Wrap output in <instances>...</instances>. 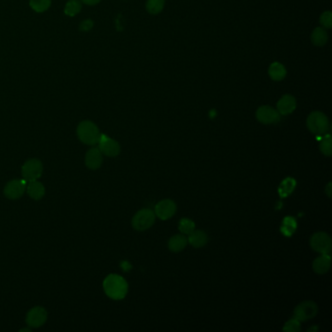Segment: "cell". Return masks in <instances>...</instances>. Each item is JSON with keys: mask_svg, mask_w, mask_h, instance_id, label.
Instances as JSON below:
<instances>
[{"mask_svg": "<svg viewBox=\"0 0 332 332\" xmlns=\"http://www.w3.org/2000/svg\"><path fill=\"white\" fill-rule=\"evenodd\" d=\"M284 331L289 332H298L300 331L301 326H300V321L298 319H289L287 322H285L283 328Z\"/></svg>", "mask_w": 332, "mask_h": 332, "instance_id": "83f0119b", "label": "cell"}, {"mask_svg": "<svg viewBox=\"0 0 332 332\" xmlns=\"http://www.w3.org/2000/svg\"><path fill=\"white\" fill-rule=\"evenodd\" d=\"M187 244H188V239L185 237V235L179 234V235L173 236L169 240L168 246H169L170 251H172L174 253H179L182 250H184Z\"/></svg>", "mask_w": 332, "mask_h": 332, "instance_id": "2e32d148", "label": "cell"}, {"mask_svg": "<svg viewBox=\"0 0 332 332\" xmlns=\"http://www.w3.org/2000/svg\"><path fill=\"white\" fill-rule=\"evenodd\" d=\"M82 8V4L79 0H69L64 7V13L67 16L73 17L80 12Z\"/></svg>", "mask_w": 332, "mask_h": 332, "instance_id": "7402d4cb", "label": "cell"}, {"mask_svg": "<svg viewBox=\"0 0 332 332\" xmlns=\"http://www.w3.org/2000/svg\"><path fill=\"white\" fill-rule=\"evenodd\" d=\"M99 149L102 154L108 157H116L121 151L119 143L105 135H101V139L99 141Z\"/></svg>", "mask_w": 332, "mask_h": 332, "instance_id": "8fae6325", "label": "cell"}, {"mask_svg": "<svg viewBox=\"0 0 332 332\" xmlns=\"http://www.w3.org/2000/svg\"><path fill=\"white\" fill-rule=\"evenodd\" d=\"M188 236V243L196 248L203 247L208 243V235L203 230H194Z\"/></svg>", "mask_w": 332, "mask_h": 332, "instance_id": "ac0fdd59", "label": "cell"}, {"mask_svg": "<svg viewBox=\"0 0 332 332\" xmlns=\"http://www.w3.org/2000/svg\"><path fill=\"white\" fill-rule=\"evenodd\" d=\"M325 191H326V194L328 195V197L330 198L331 197V183L329 182L328 183V185L326 186V188H325Z\"/></svg>", "mask_w": 332, "mask_h": 332, "instance_id": "1f68e13d", "label": "cell"}, {"mask_svg": "<svg viewBox=\"0 0 332 332\" xmlns=\"http://www.w3.org/2000/svg\"><path fill=\"white\" fill-rule=\"evenodd\" d=\"M93 22L91 20H86L84 21L81 26H80V29L83 30V31H89L90 29L93 27Z\"/></svg>", "mask_w": 332, "mask_h": 332, "instance_id": "f546056e", "label": "cell"}, {"mask_svg": "<svg viewBox=\"0 0 332 332\" xmlns=\"http://www.w3.org/2000/svg\"><path fill=\"white\" fill-rule=\"evenodd\" d=\"M269 75L275 81H281L286 75V70L280 63H273L269 67Z\"/></svg>", "mask_w": 332, "mask_h": 332, "instance_id": "d6986e66", "label": "cell"}, {"mask_svg": "<svg viewBox=\"0 0 332 332\" xmlns=\"http://www.w3.org/2000/svg\"><path fill=\"white\" fill-rule=\"evenodd\" d=\"M102 153L99 148H92L85 155V165L90 170H98L102 165Z\"/></svg>", "mask_w": 332, "mask_h": 332, "instance_id": "4fadbf2b", "label": "cell"}, {"mask_svg": "<svg viewBox=\"0 0 332 332\" xmlns=\"http://www.w3.org/2000/svg\"><path fill=\"white\" fill-rule=\"evenodd\" d=\"M318 305L314 301L306 300L299 303L294 309V318L299 321H306L313 319L318 314Z\"/></svg>", "mask_w": 332, "mask_h": 332, "instance_id": "5b68a950", "label": "cell"}, {"mask_svg": "<svg viewBox=\"0 0 332 332\" xmlns=\"http://www.w3.org/2000/svg\"><path fill=\"white\" fill-rule=\"evenodd\" d=\"M179 230L183 235H190L193 231L195 230V223L189 218H182L180 219L179 224Z\"/></svg>", "mask_w": 332, "mask_h": 332, "instance_id": "484cf974", "label": "cell"}, {"mask_svg": "<svg viewBox=\"0 0 332 332\" xmlns=\"http://www.w3.org/2000/svg\"><path fill=\"white\" fill-rule=\"evenodd\" d=\"M48 319V313L43 307H34L26 315V324L30 327H40Z\"/></svg>", "mask_w": 332, "mask_h": 332, "instance_id": "ba28073f", "label": "cell"}, {"mask_svg": "<svg viewBox=\"0 0 332 332\" xmlns=\"http://www.w3.org/2000/svg\"><path fill=\"white\" fill-rule=\"evenodd\" d=\"M320 24L326 28H331L332 26V14L331 12L327 11L322 13L320 16Z\"/></svg>", "mask_w": 332, "mask_h": 332, "instance_id": "f1b7e54d", "label": "cell"}, {"mask_svg": "<svg viewBox=\"0 0 332 332\" xmlns=\"http://www.w3.org/2000/svg\"><path fill=\"white\" fill-rule=\"evenodd\" d=\"M296 108V101L293 96L284 95L278 102L277 109L280 115H288Z\"/></svg>", "mask_w": 332, "mask_h": 332, "instance_id": "5bb4252c", "label": "cell"}, {"mask_svg": "<svg viewBox=\"0 0 332 332\" xmlns=\"http://www.w3.org/2000/svg\"><path fill=\"white\" fill-rule=\"evenodd\" d=\"M26 180L22 179H14L9 181L4 187V195L6 198L16 200L21 198L26 192Z\"/></svg>", "mask_w": 332, "mask_h": 332, "instance_id": "9c48e42d", "label": "cell"}, {"mask_svg": "<svg viewBox=\"0 0 332 332\" xmlns=\"http://www.w3.org/2000/svg\"><path fill=\"white\" fill-rule=\"evenodd\" d=\"M43 172V165L37 159H30L22 167L23 179L27 182L37 180Z\"/></svg>", "mask_w": 332, "mask_h": 332, "instance_id": "52a82bcc", "label": "cell"}, {"mask_svg": "<svg viewBox=\"0 0 332 332\" xmlns=\"http://www.w3.org/2000/svg\"><path fill=\"white\" fill-rule=\"evenodd\" d=\"M26 191L27 192L28 196L33 200H40L45 194V187L41 182H39L37 180H33L28 182Z\"/></svg>", "mask_w": 332, "mask_h": 332, "instance_id": "e0dca14e", "label": "cell"}, {"mask_svg": "<svg viewBox=\"0 0 332 332\" xmlns=\"http://www.w3.org/2000/svg\"><path fill=\"white\" fill-rule=\"evenodd\" d=\"M330 262H331V258L328 254L321 255L319 257H317L313 262L314 272L319 275L327 273L330 268Z\"/></svg>", "mask_w": 332, "mask_h": 332, "instance_id": "9a60e30c", "label": "cell"}, {"mask_svg": "<svg viewBox=\"0 0 332 332\" xmlns=\"http://www.w3.org/2000/svg\"><path fill=\"white\" fill-rule=\"evenodd\" d=\"M155 213L150 209H143L139 211L132 220V225L137 231H145L149 229L155 222Z\"/></svg>", "mask_w": 332, "mask_h": 332, "instance_id": "277c9868", "label": "cell"}, {"mask_svg": "<svg viewBox=\"0 0 332 332\" xmlns=\"http://www.w3.org/2000/svg\"><path fill=\"white\" fill-rule=\"evenodd\" d=\"M176 212H177V204L173 200H169V199L162 200L159 203H157L154 210L155 216L162 220H167L174 217Z\"/></svg>", "mask_w": 332, "mask_h": 332, "instance_id": "30bf717a", "label": "cell"}, {"mask_svg": "<svg viewBox=\"0 0 332 332\" xmlns=\"http://www.w3.org/2000/svg\"><path fill=\"white\" fill-rule=\"evenodd\" d=\"M164 5H165V0H147L146 9L149 13L156 15L163 10Z\"/></svg>", "mask_w": 332, "mask_h": 332, "instance_id": "d4e9b609", "label": "cell"}, {"mask_svg": "<svg viewBox=\"0 0 332 332\" xmlns=\"http://www.w3.org/2000/svg\"><path fill=\"white\" fill-rule=\"evenodd\" d=\"M101 132L97 125L91 121H83L77 127L79 140L87 145H95L101 139Z\"/></svg>", "mask_w": 332, "mask_h": 332, "instance_id": "7a4b0ae2", "label": "cell"}, {"mask_svg": "<svg viewBox=\"0 0 332 332\" xmlns=\"http://www.w3.org/2000/svg\"><path fill=\"white\" fill-rule=\"evenodd\" d=\"M128 282L116 274L108 275L103 281V289L105 294L114 300H121L128 294Z\"/></svg>", "mask_w": 332, "mask_h": 332, "instance_id": "6da1fadb", "label": "cell"}, {"mask_svg": "<svg viewBox=\"0 0 332 332\" xmlns=\"http://www.w3.org/2000/svg\"><path fill=\"white\" fill-rule=\"evenodd\" d=\"M311 39H312V42H313L314 45H316V46H323L327 42V40H328V35H327L326 31L323 28L317 27L313 31Z\"/></svg>", "mask_w": 332, "mask_h": 332, "instance_id": "ffe728a7", "label": "cell"}, {"mask_svg": "<svg viewBox=\"0 0 332 332\" xmlns=\"http://www.w3.org/2000/svg\"><path fill=\"white\" fill-rule=\"evenodd\" d=\"M256 118L262 124H274L280 120V113L271 106L263 105L257 109Z\"/></svg>", "mask_w": 332, "mask_h": 332, "instance_id": "7c38bea8", "label": "cell"}, {"mask_svg": "<svg viewBox=\"0 0 332 332\" xmlns=\"http://www.w3.org/2000/svg\"><path fill=\"white\" fill-rule=\"evenodd\" d=\"M295 186H296V182L294 179H290V178L284 179L281 182V186L279 188V193H280L281 197H287L289 194H292L294 192Z\"/></svg>", "mask_w": 332, "mask_h": 332, "instance_id": "44dd1931", "label": "cell"}, {"mask_svg": "<svg viewBox=\"0 0 332 332\" xmlns=\"http://www.w3.org/2000/svg\"><path fill=\"white\" fill-rule=\"evenodd\" d=\"M100 1H101V0H82V2L85 3V4H87V5H96V4H98Z\"/></svg>", "mask_w": 332, "mask_h": 332, "instance_id": "4dcf8cb0", "label": "cell"}, {"mask_svg": "<svg viewBox=\"0 0 332 332\" xmlns=\"http://www.w3.org/2000/svg\"><path fill=\"white\" fill-rule=\"evenodd\" d=\"M319 149L321 153L325 156H331L332 155V141L330 135L326 134L323 136L321 141L319 142Z\"/></svg>", "mask_w": 332, "mask_h": 332, "instance_id": "cb8c5ba5", "label": "cell"}, {"mask_svg": "<svg viewBox=\"0 0 332 332\" xmlns=\"http://www.w3.org/2000/svg\"><path fill=\"white\" fill-rule=\"evenodd\" d=\"M310 244L315 252L320 255H327L331 251V239L324 232L315 233L310 240Z\"/></svg>", "mask_w": 332, "mask_h": 332, "instance_id": "8992f818", "label": "cell"}, {"mask_svg": "<svg viewBox=\"0 0 332 332\" xmlns=\"http://www.w3.org/2000/svg\"><path fill=\"white\" fill-rule=\"evenodd\" d=\"M307 128L317 136H324L329 131V122L322 112L314 111L307 118Z\"/></svg>", "mask_w": 332, "mask_h": 332, "instance_id": "3957f363", "label": "cell"}, {"mask_svg": "<svg viewBox=\"0 0 332 332\" xmlns=\"http://www.w3.org/2000/svg\"><path fill=\"white\" fill-rule=\"evenodd\" d=\"M29 5L35 12L42 13L51 6V0H29Z\"/></svg>", "mask_w": 332, "mask_h": 332, "instance_id": "603a6c76", "label": "cell"}, {"mask_svg": "<svg viewBox=\"0 0 332 332\" xmlns=\"http://www.w3.org/2000/svg\"><path fill=\"white\" fill-rule=\"evenodd\" d=\"M296 230V222L293 217H286L283 219L281 232L285 236H292Z\"/></svg>", "mask_w": 332, "mask_h": 332, "instance_id": "4316f807", "label": "cell"}]
</instances>
